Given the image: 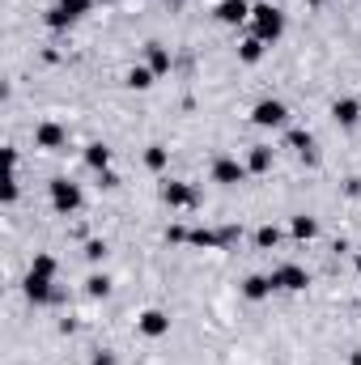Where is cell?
<instances>
[{
    "label": "cell",
    "instance_id": "6da1fadb",
    "mask_svg": "<svg viewBox=\"0 0 361 365\" xmlns=\"http://www.w3.org/2000/svg\"><path fill=\"white\" fill-rule=\"evenodd\" d=\"M251 30L260 43H276L285 34V13L272 9V4H251Z\"/></svg>",
    "mask_w": 361,
    "mask_h": 365
},
{
    "label": "cell",
    "instance_id": "7a4b0ae2",
    "mask_svg": "<svg viewBox=\"0 0 361 365\" xmlns=\"http://www.w3.org/2000/svg\"><path fill=\"white\" fill-rule=\"evenodd\" d=\"M90 9H93V0H56V4L47 9V26H51V30H68V26L81 21Z\"/></svg>",
    "mask_w": 361,
    "mask_h": 365
},
{
    "label": "cell",
    "instance_id": "3957f363",
    "mask_svg": "<svg viewBox=\"0 0 361 365\" xmlns=\"http://www.w3.org/2000/svg\"><path fill=\"white\" fill-rule=\"evenodd\" d=\"M47 191H51V204H56V212H64V217H68V212H77V208H81V187H77V182L51 179V187H47Z\"/></svg>",
    "mask_w": 361,
    "mask_h": 365
},
{
    "label": "cell",
    "instance_id": "277c9868",
    "mask_svg": "<svg viewBox=\"0 0 361 365\" xmlns=\"http://www.w3.org/2000/svg\"><path fill=\"white\" fill-rule=\"evenodd\" d=\"M285 119H289V106L276 102V98H264V102L251 110V123H255V128H280Z\"/></svg>",
    "mask_w": 361,
    "mask_h": 365
},
{
    "label": "cell",
    "instance_id": "5b68a950",
    "mask_svg": "<svg viewBox=\"0 0 361 365\" xmlns=\"http://www.w3.org/2000/svg\"><path fill=\"white\" fill-rule=\"evenodd\" d=\"M272 284L285 289V293H302V289L310 284V276H306V268H298V264H285V268L272 272Z\"/></svg>",
    "mask_w": 361,
    "mask_h": 365
},
{
    "label": "cell",
    "instance_id": "8992f818",
    "mask_svg": "<svg viewBox=\"0 0 361 365\" xmlns=\"http://www.w3.org/2000/svg\"><path fill=\"white\" fill-rule=\"evenodd\" d=\"M247 179V166L243 162H234V158H217L213 162V182H221V187H234V182Z\"/></svg>",
    "mask_w": 361,
    "mask_h": 365
},
{
    "label": "cell",
    "instance_id": "52a82bcc",
    "mask_svg": "<svg viewBox=\"0 0 361 365\" xmlns=\"http://www.w3.org/2000/svg\"><path fill=\"white\" fill-rule=\"evenodd\" d=\"M136 327H141V336H149V340H162V336L171 331V319H166L162 310H145V314L136 319Z\"/></svg>",
    "mask_w": 361,
    "mask_h": 365
},
{
    "label": "cell",
    "instance_id": "ba28073f",
    "mask_svg": "<svg viewBox=\"0 0 361 365\" xmlns=\"http://www.w3.org/2000/svg\"><path fill=\"white\" fill-rule=\"evenodd\" d=\"M21 289H26V297H30L34 306H47V302H56V289H51V280H47V276H34V272H30Z\"/></svg>",
    "mask_w": 361,
    "mask_h": 365
},
{
    "label": "cell",
    "instance_id": "9c48e42d",
    "mask_svg": "<svg viewBox=\"0 0 361 365\" xmlns=\"http://www.w3.org/2000/svg\"><path fill=\"white\" fill-rule=\"evenodd\" d=\"M162 200L171 204V208H195V191L187 187V182H162Z\"/></svg>",
    "mask_w": 361,
    "mask_h": 365
},
{
    "label": "cell",
    "instance_id": "30bf717a",
    "mask_svg": "<svg viewBox=\"0 0 361 365\" xmlns=\"http://www.w3.org/2000/svg\"><path fill=\"white\" fill-rule=\"evenodd\" d=\"M251 17V4L247 0H221L217 4V21L221 26H238V21H247Z\"/></svg>",
    "mask_w": 361,
    "mask_h": 365
},
{
    "label": "cell",
    "instance_id": "8fae6325",
    "mask_svg": "<svg viewBox=\"0 0 361 365\" xmlns=\"http://www.w3.org/2000/svg\"><path fill=\"white\" fill-rule=\"evenodd\" d=\"M332 119L340 123V128H353L361 119V102H353V98H340L336 106H332Z\"/></svg>",
    "mask_w": 361,
    "mask_h": 365
},
{
    "label": "cell",
    "instance_id": "7c38bea8",
    "mask_svg": "<svg viewBox=\"0 0 361 365\" xmlns=\"http://www.w3.org/2000/svg\"><path fill=\"white\" fill-rule=\"evenodd\" d=\"M34 145H39V149H60V145H64V128H60V123H39Z\"/></svg>",
    "mask_w": 361,
    "mask_h": 365
},
{
    "label": "cell",
    "instance_id": "4fadbf2b",
    "mask_svg": "<svg viewBox=\"0 0 361 365\" xmlns=\"http://www.w3.org/2000/svg\"><path fill=\"white\" fill-rule=\"evenodd\" d=\"M272 289H276V284H272V276H247V280H243V293H247L251 302H264Z\"/></svg>",
    "mask_w": 361,
    "mask_h": 365
},
{
    "label": "cell",
    "instance_id": "5bb4252c",
    "mask_svg": "<svg viewBox=\"0 0 361 365\" xmlns=\"http://www.w3.org/2000/svg\"><path fill=\"white\" fill-rule=\"evenodd\" d=\"M272 158H276V153H272L268 145H255V149H251V158H247V170L264 175V170H272Z\"/></svg>",
    "mask_w": 361,
    "mask_h": 365
},
{
    "label": "cell",
    "instance_id": "9a60e30c",
    "mask_svg": "<svg viewBox=\"0 0 361 365\" xmlns=\"http://www.w3.org/2000/svg\"><path fill=\"white\" fill-rule=\"evenodd\" d=\"M187 242L204 247V251H221V234H213V230H187Z\"/></svg>",
    "mask_w": 361,
    "mask_h": 365
},
{
    "label": "cell",
    "instance_id": "2e32d148",
    "mask_svg": "<svg viewBox=\"0 0 361 365\" xmlns=\"http://www.w3.org/2000/svg\"><path fill=\"white\" fill-rule=\"evenodd\" d=\"M86 166L98 170V175L111 170V149H106V145H90V149H86Z\"/></svg>",
    "mask_w": 361,
    "mask_h": 365
},
{
    "label": "cell",
    "instance_id": "e0dca14e",
    "mask_svg": "<svg viewBox=\"0 0 361 365\" xmlns=\"http://www.w3.org/2000/svg\"><path fill=\"white\" fill-rule=\"evenodd\" d=\"M264 47H268V43H260V38L251 34V38L238 47V60H243V64H260V60H264Z\"/></svg>",
    "mask_w": 361,
    "mask_h": 365
},
{
    "label": "cell",
    "instance_id": "ac0fdd59",
    "mask_svg": "<svg viewBox=\"0 0 361 365\" xmlns=\"http://www.w3.org/2000/svg\"><path fill=\"white\" fill-rule=\"evenodd\" d=\"M149 68L162 77V73H171V51L162 47V43H149Z\"/></svg>",
    "mask_w": 361,
    "mask_h": 365
},
{
    "label": "cell",
    "instance_id": "d6986e66",
    "mask_svg": "<svg viewBox=\"0 0 361 365\" xmlns=\"http://www.w3.org/2000/svg\"><path fill=\"white\" fill-rule=\"evenodd\" d=\"M289 149H298L306 162H315V136L310 132H289Z\"/></svg>",
    "mask_w": 361,
    "mask_h": 365
},
{
    "label": "cell",
    "instance_id": "ffe728a7",
    "mask_svg": "<svg viewBox=\"0 0 361 365\" xmlns=\"http://www.w3.org/2000/svg\"><path fill=\"white\" fill-rule=\"evenodd\" d=\"M153 77H158V73H153V68H145V64L128 68V86H132V90H149V86H153Z\"/></svg>",
    "mask_w": 361,
    "mask_h": 365
},
{
    "label": "cell",
    "instance_id": "44dd1931",
    "mask_svg": "<svg viewBox=\"0 0 361 365\" xmlns=\"http://www.w3.org/2000/svg\"><path fill=\"white\" fill-rule=\"evenodd\" d=\"M315 234H319V221H315V217H293V238L310 242Z\"/></svg>",
    "mask_w": 361,
    "mask_h": 365
},
{
    "label": "cell",
    "instance_id": "7402d4cb",
    "mask_svg": "<svg viewBox=\"0 0 361 365\" xmlns=\"http://www.w3.org/2000/svg\"><path fill=\"white\" fill-rule=\"evenodd\" d=\"M30 272H34V276H47V280H56V255H34Z\"/></svg>",
    "mask_w": 361,
    "mask_h": 365
},
{
    "label": "cell",
    "instance_id": "603a6c76",
    "mask_svg": "<svg viewBox=\"0 0 361 365\" xmlns=\"http://www.w3.org/2000/svg\"><path fill=\"white\" fill-rule=\"evenodd\" d=\"M276 242H280V230H276V225H260V230H255V247L272 251Z\"/></svg>",
    "mask_w": 361,
    "mask_h": 365
},
{
    "label": "cell",
    "instance_id": "cb8c5ba5",
    "mask_svg": "<svg viewBox=\"0 0 361 365\" xmlns=\"http://www.w3.org/2000/svg\"><path fill=\"white\" fill-rule=\"evenodd\" d=\"M86 293H90V297H106V293H111V276L93 272L90 280H86Z\"/></svg>",
    "mask_w": 361,
    "mask_h": 365
},
{
    "label": "cell",
    "instance_id": "d4e9b609",
    "mask_svg": "<svg viewBox=\"0 0 361 365\" xmlns=\"http://www.w3.org/2000/svg\"><path fill=\"white\" fill-rule=\"evenodd\" d=\"M145 166H149V170H166V149H162V145H149V149H145Z\"/></svg>",
    "mask_w": 361,
    "mask_h": 365
},
{
    "label": "cell",
    "instance_id": "484cf974",
    "mask_svg": "<svg viewBox=\"0 0 361 365\" xmlns=\"http://www.w3.org/2000/svg\"><path fill=\"white\" fill-rule=\"evenodd\" d=\"M0 200H4V204H13V200H17V170H9V175H4V191H0Z\"/></svg>",
    "mask_w": 361,
    "mask_h": 365
},
{
    "label": "cell",
    "instance_id": "4316f807",
    "mask_svg": "<svg viewBox=\"0 0 361 365\" xmlns=\"http://www.w3.org/2000/svg\"><path fill=\"white\" fill-rule=\"evenodd\" d=\"M86 259H90V264H98V259H106V242H98V238H90V242H86Z\"/></svg>",
    "mask_w": 361,
    "mask_h": 365
},
{
    "label": "cell",
    "instance_id": "83f0119b",
    "mask_svg": "<svg viewBox=\"0 0 361 365\" xmlns=\"http://www.w3.org/2000/svg\"><path fill=\"white\" fill-rule=\"evenodd\" d=\"M217 234H221V247H230V242H238L243 230H238V225H225V230H217Z\"/></svg>",
    "mask_w": 361,
    "mask_h": 365
},
{
    "label": "cell",
    "instance_id": "f1b7e54d",
    "mask_svg": "<svg viewBox=\"0 0 361 365\" xmlns=\"http://www.w3.org/2000/svg\"><path fill=\"white\" fill-rule=\"evenodd\" d=\"M166 242H187V230H179V225H175V230H166Z\"/></svg>",
    "mask_w": 361,
    "mask_h": 365
},
{
    "label": "cell",
    "instance_id": "f546056e",
    "mask_svg": "<svg viewBox=\"0 0 361 365\" xmlns=\"http://www.w3.org/2000/svg\"><path fill=\"white\" fill-rule=\"evenodd\" d=\"M93 365H115V357H111L106 349H98V353H93Z\"/></svg>",
    "mask_w": 361,
    "mask_h": 365
},
{
    "label": "cell",
    "instance_id": "4dcf8cb0",
    "mask_svg": "<svg viewBox=\"0 0 361 365\" xmlns=\"http://www.w3.org/2000/svg\"><path fill=\"white\" fill-rule=\"evenodd\" d=\"M102 187H119V175L115 170H102Z\"/></svg>",
    "mask_w": 361,
    "mask_h": 365
},
{
    "label": "cell",
    "instance_id": "1f68e13d",
    "mask_svg": "<svg viewBox=\"0 0 361 365\" xmlns=\"http://www.w3.org/2000/svg\"><path fill=\"white\" fill-rule=\"evenodd\" d=\"M306 4H310V9H319V4H323V0H306Z\"/></svg>",
    "mask_w": 361,
    "mask_h": 365
},
{
    "label": "cell",
    "instance_id": "d6a6232c",
    "mask_svg": "<svg viewBox=\"0 0 361 365\" xmlns=\"http://www.w3.org/2000/svg\"><path fill=\"white\" fill-rule=\"evenodd\" d=\"M98 4H119V0H98Z\"/></svg>",
    "mask_w": 361,
    "mask_h": 365
},
{
    "label": "cell",
    "instance_id": "836d02e7",
    "mask_svg": "<svg viewBox=\"0 0 361 365\" xmlns=\"http://www.w3.org/2000/svg\"><path fill=\"white\" fill-rule=\"evenodd\" d=\"M357 268H361V251H357Z\"/></svg>",
    "mask_w": 361,
    "mask_h": 365
}]
</instances>
